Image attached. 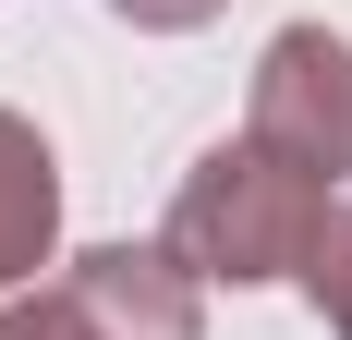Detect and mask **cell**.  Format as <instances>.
<instances>
[{
  "label": "cell",
  "instance_id": "1",
  "mask_svg": "<svg viewBox=\"0 0 352 340\" xmlns=\"http://www.w3.org/2000/svg\"><path fill=\"white\" fill-rule=\"evenodd\" d=\"M328 182L304 158H280L267 134H231V146H207V158L182 170V195H170V255L195 279H231V292H255V279H292L304 268V243H316V219H328Z\"/></svg>",
  "mask_w": 352,
  "mask_h": 340
},
{
  "label": "cell",
  "instance_id": "2",
  "mask_svg": "<svg viewBox=\"0 0 352 340\" xmlns=\"http://www.w3.org/2000/svg\"><path fill=\"white\" fill-rule=\"evenodd\" d=\"M243 134H267L280 158H304L328 195H340V182H352V36L280 25L267 49H255V109H243Z\"/></svg>",
  "mask_w": 352,
  "mask_h": 340
},
{
  "label": "cell",
  "instance_id": "3",
  "mask_svg": "<svg viewBox=\"0 0 352 340\" xmlns=\"http://www.w3.org/2000/svg\"><path fill=\"white\" fill-rule=\"evenodd\" d=\"M61 304L85 340H207V292L170 243H98L61 268Z\"/></svg>",
  "mask_w": 352,
  "mask_h": 340
},
{
  "label": "cell",
  "instance_id": "4",
  "mask_svg": "<svg viewBox=\"0 0 352 340\" xmlns=\"http://www.w3.org/2000/svg\"><path fill=\"white\" fill-rule=\"evenodd\" d=\"M49 243H61V158L25 109H0V292L49 268Z\"/></svg>",
  "mask_w": 352,
  "mask_h": 340
},
{
  "label": "cell",
  "instance_id": "5",
  "mask_svg": "<svg viewBox=\"0 0 352 340\" xmlns=\"http://www.w3.org/2000/svg\"><path fill=\"white\" fill-rule=\"evenodd\" d=\"M292 279H304L316 328H328V340H352V195L316 219V243H304V268H292Z\"/></svg>",
  "mask_w": 352,
  "mask_h": 340
},
{
  "label": "cell",
  "instance_id": "6",
  "mask_svg": "<svg viewBox=\"0 0 352 340\" xmlns=\"http://www.w3.org/2000/svg\"><path fill=\"white\" fill-rule=\"evenodd\" d=\"M0 340H85V328H73L61 279H49V292H25V304H0Z\"/></svg>",
  "mask_w": 352,
  "mask_h": 340
},
{
  "label": "cell",
  "instance_id": "7",
  "mask_svg": "<svg viewBox=\"0 0 352 340\" xmlns=\"http://www.w3.org/2000/svg\"><path fill=\"white\" fill-rule=\"evenodd\" d=\"M122 25H146V36H195V25H219L231 0H109Z\"/></svg>",
  "mask_w": 352,
  "mask_h": 340
}]
</instances>
